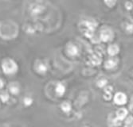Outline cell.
Instances as JSON below:
<instances>
[{
    "label": "cell",
    "instance_id": "1",
    "mask_svg": "<svg viewBox=\"0 0 133 127\" xmlns=\"http://www.w3.org/2000/svg\"><path fill=\"white\" fill-rule=\"evenodd\" d=\"M80 26L82 27L85 37L88 38H92L94 35V31L98 26V23L93 19H84L81 22Z\"/></svg>",
    "mask_w": 133,
    "mask_h": 127
},
{
    "label": "cell",
    "instance_id": "2",
    "mask_svg": "<svg viewBox=\"0 0 133 127\" xmlns=\"http://www.w3.org/2000/svg\"><path fill=\"white\" fill-rule=\"evenodd\" d=\"M18 64L12 59L6 58L3 60L2 63V69L5 74L6 75H13L15 74L18 71Z\"/></svg>",
    "mask_w": 133,
    "mask_h": 127
},
{
    "label": "cell",
    "instance_id": "3",
    "mask_svg": "<svg viewBox=\"0 0 133 127\" xmlns=\"http://www.w3.org/2000/svg\"><path fill=\"white\" fill-rule=\"evenodd\" d=\"M45 10V6L40 3H33L30 7V12L31 14V15L33 16H37V15H39L41 14H42V12Z\"/></svg>",
    "mask_w": 133,
    "mask_h": 127
},
{
    "label": "cell",
    "instance_id": "4",
    "mask_svg": "<svg viewBox=\"0 0 133 127\" xmlns=\"http://www.w3.org/2000/svg\"><path fill=\"white\" fill-rule=\"evenodd\" d=\"M101 40L104 42H108L112 39L113 38V33L112 31L108 29V28H104L101 32V35H100Z\"/></svg>",
    "mask_w": 133,
    "mask_h": 127
},
{
    "label": "cell",
    "instance_id": "5",
    "mask_svg": "<svg viewBox=\"0 0 133 127\" xmlns=\"http://www.w3.org/2000/svg\"><path fill=\"white\" fill-rule=\"evenodd\" d=\"M114 101L117 105H124L127 102V97L122 92H118L114 97Z\"/></svg>",
    "mask_w": 133,
    "mask_h": 127
},
{
    "label": "cell",
    "instance_id": "6",
    "mask_svg": "<svg viewBox=\"0 0 133 127\" xmlns=\"http://www.w3.org/2000/svg\"><path fill=\"white\" fill-rule=\"evenodd\" d=\"M66 50H67L68 54L71 56H76L79 54V49L74 44H71V43L69 44Z\"/></svg>",
    "mask_w": 133,
    "mask_h": 127
},
{
    "label": "cell",
    "instance_id": "7",
    "mask_svg": "<svg viewBox=\"0 0 133 127\" xmlns=\"http://www.w3.org/2000/svg\"><path fill=\"white\" fill-rule=\"evenodd\" d=\"M36 70H37L39 73L44 74L48 70V65L45 62L38 61L37 63V65H36Z\"/></svg>",
    "mask_w": 133,
    "mask_h": 127
},
{
    "label": "cell",
    "instance_id": "8",
    "mask_svg": "<svg viewBox=\"0 0 133 127\" xmlns=\"http://www.w3.org/2000/svg\"><path fill=\"white\" fill-rule=\"evenodd\" d=\"M127 114H128V111L126 109H124V108L119 109L116 112V119L121 121L126 118Z\"/></svg>",
    "mask_w": 133,
    "mask_h": 127
},
{
    "label": "cell",
    "instance_id": "9",
    "mask_svg": "<svg viewBox=\"0 0 133 127\" xmlns=\"http://www.w3.org/2000/svg\"><path fill=\"white\" fill-rule=\"evenodd\" d=\"M119 51V48L117 44H111L108 48V53L110 56H116Z\"/></svg>",
    "mask_w": 133,
    "mask_h": 127
},
{
    "label": "cell",
    "instance_id": "10",
    "mask_svg": "<svg viewBox=\"0 0 133 127\" xmlns=\"http://www.w3.org/2000/svg\"><path fill=\"white\" fill-rule=\"evenodd\" d=\"M56 93L58 96H62L65 94V86L62 84V83H58L56 86Z\"/></svg>",
    "mask_w": 133,
    "mask_h": 127
},
{
    "label": "cell",
    "instance_id": "11",
    "mask_svg": "<svg viewBox=\"0 0 133 127\" xmlns=\"http://www.w3.org/2000/svg\"><path fill=\"white\" fill-rule=\"evenodd\" d=\"M118 61L116 59H109L105 62V68L108 69H112L117 65Z\"/></svg>",
    "mask_w": 133,
    "mask_h": 127
},
{
    "label": "cell",
    "instance_id": "12",
    "mask_svg": "<svg viewBox=\"0 0 133 127\" xmlns=\"http://www.w3.org/2000/svg\"><path fill=\"white\" fill-rule=\"evenodd\" d=\"M9 91L11 94L13 95H18L20 92V88L18 84H10L9 86Z\"/></svg>",
    "mask_w": 133,
    "mask_h": 127
},
{
    "label": "cell",
    "instance_id": "13",
    "mask_svg": "<svg viewBox=\"0 0 133 127\" xmlns=\"http://www.w3.org/2000/svg\"><path fill=\"white\" fill-rule=\"evenodd\" d=\"M103 1H104V3L109 8L114 7L117 3V0H103Z\"/></svg>",
    "mask_w": 133,
    "mask_h": 127
},
{
    "label": "cell",
    "instance_id": "14",
    "mask_svg": "<svg viewBox=\"0 0 133 127\" xmlns=\"http://www.w3.org/2000/svg\"><path fill=\"white\" fill-rule=\"evenodd\" d=\"M124 29L128 33H133V24L130 22H126L124 24Z\"/></svg>",
    "mask_w": 133,
    "mask_h": 127
},
{
    "label": "cell",
    "instance_id": "15",
    "mask_svg": "<svg viewBox=\"0 0 133 127\" xmlns=\"http://www.w3.org/2000/svg\"><path fill=\"white\" fill-rule=\"evenodd\" d=\"M61 107H62V110L64 112H65V113H68V112H69L71 110V106H70L69 103L67 102H62V104L61 105Z\"/></svg>",
    "mask_w": 133,
    "mask_h": 127
},
{
    "label": "cell",
    "instance_id": "16",
    "mask_svg": "<svg viewBox=\"0 0 133 127\" xmlns=\"http://www.w3.org/2000/svg\"><path fill=\"white\" fill-rule=\"evenodd\" d=\"M10 97H9V95L6 92H2L1 94H0V99H1L3 102H6L9 100Z\"/></svg>",
    "mask_w": 133,
    "mask_h": 127
},
{
    "label": "cell",
    "instance_id": "17",
    "mask_svg": "<svg viewBox=\"0 0 133 127\" xmlns=\"http://www.w3.org/2000/svg\"><path fill=\"white\" fill-rule=\"evenodd\" d=\"M23 102H24V105H25V106L29 107L33 103V99L30 97H26L23 100Z\"/></svg>",
    "mask_w": 133,
    "mask_h": 127
},
{
    "label": "cell",
    "instance_id": "18",
    "mask_svg": "<svg viewBox=\"0 0 133 127\" xmlns=\"http://www.w3.org/2000/svg\"><path fill=\"white\" fill-rule=\"evenodd\" d=\"M107 84H108L107 79H100L99 81L97 82V86H98L99 87H104L105 85H107Z\"/></svg>",
    "mask_w": 133,
    "mask_h": 127
},
{
    "label": "cell",
    "instance_id": "19",
    "mask_svg": "<svg viewBox=\"0 0 133 127\" xmlns=\"http://www.w3.org/2000/svg\"><path fill=\"white\" fill-rule=\"evenodd\" d=\"M91 61L92 62L93 64H99L101 63V59L99 58V57L94 56L91 58Z\"/></svg>",
    "mask_w": 133,
    "mask_h": 127
},
{
    "label": "cell",
    "instance_id": "20",
    "mask_svg": "<svg viewBox=\"0 0 133 127\" xmlns=\"http://www.w3.org/2000/svg\"><path fill=\"white\" fill-rule=\"evenodd\" d=\"M125 8L127 10H131L133 9V3L132 2H126L125 3Z\"/></svg>",
    "mask_w": 133,
    "mask_h": 127
},
{
    "label": "cell",
    "instance_id": "21",
    "mask_svg": "<svg viewBox=\"0 0 133 127\" xmlns=\"http://www.w3.org/2000/svg\"><path fill=\"white\" fill-rule=\"evenodd\" d=\"M104 99H106V100H109V99H111V98H112L111 92H105V94H104Z\"/></svg>",
    "mask_w": 133,
    "mask_h": 127
},
{
    "label": "cell",
    "instance_id": "22",
    "mask_svg": "<svg viewBox=\"0 0 133 127\" xmlns=\"http://www.w3.org/2000/svg\"><path fill=\"white\" fill-rule=\"evenodd\" d=\"M4 87V81L0 78V89H2Z\"/></svg>",
    "mask_w": 133,
    "mask_h": 127
},
{
    "label": "cell",
    "instance_id": "23",
    "mask_svg": "<svg viewBox=\"0 0 133 127\" xmlns=\"http://www.w3.org/2000/svg\"><path fill=\"white\" fill-rule=\"evenodd\" d=\"M112 89V87L108 86V87H106V88H105V92H111Z\"/></svg>",
    "mask_w": 133,
    "mask_h": 127
},
{
    "label": "cell",
    "instance_id": "24",
    "mask_svg": "<svg viewBox=\"0 0 133 127\" xmlns=\"http://www.w3.org/2000/svg\"><path fill=\"white\" fill-rule=\"evenodd\" d=\"M132 106H133V103H132Z\"/></svg>",
    "mask_w": 133,
    "mask_h": 127
},
{
    "label": "cell",
    "instance_id": "25",
    "mask_svg": "<svg viewBox=\"0 0 133 127\" xmlns=\"http://www.w3.org/2000/svg\"><path fill=\"white\" fill-rule=\"evenodd\" d=\"M132 3H133V0H132Z\"/></svg>",
    "mask_w": 133,
    "mask_h": 127
}]
</instances>
